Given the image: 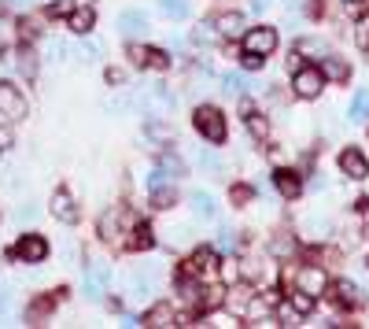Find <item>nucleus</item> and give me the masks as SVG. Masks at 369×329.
<instances>
[{"label":"nucleus","mask_w":369,"mask_h":329,"mask_svg":"<svg viewBox=\"0 0 369 329\" xmlns=\"http://www.w3.org/2000/svg\"><path fill=\"white\" fill-rule=\"evenodd\" d=\"M321 89H325L321 67H296V74H292V93L299 100H318Z\"/></svg>","instance_id":"1"},{"label":"nucleus","mask_w":369,"mask_h":329,"mask_svg":"<svg viewBox=\"0 0 369 329\" xmlns=\"http://www.w3.org/2000/svg\"><path fill=\"white\" fill-rule=\"evenodd\" d=\"M192 122H196V130L207 137L211 144H222L225 141V115L218 108L203 104V108H196V115H192Z\"/></svg>","instance_id":"2"},{"label":"nucleus","mask_w":369,"mask_h":329,"mask_svg":"<svg viewBox=\"0 0 369 329\" xmlns=\"http://www.w3.org/2000/svg\"><path fill=\"white\" fill-rule=\"evenodd\" d=\"M244 41V52H255V56H269L277 48V30L274 26H252L240 34Z\"/></svg>","instance_id":"3"},{"label":"nucleus","mask_w":369,"mask_h":329,"mask_svg":"<svg viewBox=\"0 0 369 329\" xmlns=\"http://www.w3.org/2000/svg\"><path fill=\"white\" fill-rule=\"evenodd\" d=\"M0 115H4L8 122L26 119V97L19 93V86H12V82H0Z\"/></svg>","instance_id":"4"},{"label":"nucleus","mask_w":369,"mask_h":329,"mask_svg":"<svg viewBox=\"0 0 369 329\" xmlns=\"http://www.w3.org/2000/svg\"><path fill=\"white\" fill-rule=\"evenodd\" d=\"M45 256H48V241L41 237V233H26V237L8 252V259H26V263H45Z\"/></svg>","instance_id":"5"},{"label":"nucleus","mask_w":369,"mask_h":329,"mask_svg":"<svg viewBox=\"0 0 369 329\" xmlns=\"http://www.w3.org/2000/svg\"><path fill=\"white\" fill-rule=\"evenodd\" d=\"M340 174H347L351 182H366L369 178V159L358 148H343L340 152Z\"/></svg>","instance_id":"6"},{"label":"nucleus","mask_w":369,"mask_h":329,"mask_svg":"<svg viewBox=\"0 0 369 329\" xmlns=\"http://www.w3.org/2000/svg\"><path fill=\"white\" fill-rule=\"evenodd\" d=\"M296 285L303 292H310L314 300H318L321 292H329V274H325L321 267H299V274H296Z\"/></svg>","instance_id":"7"},{"label":"nucleus","mask_w":369,"mask_h":329,"mask_svg":"<svg viewBox=\"0 0 369 329\" xmlns=\"http://www.w3.org/2000/svg\"><path fill=\"white\" fill-rule=\"evenodd\" d=\"M107 281H111V270H107L104 263H93L89 274H85V296H89V300H104Z\"/></svg>","instance_id":"8"},{"label":"nucleus","mask_w":369,"mask_h":329,"mask_svg":"<svg viewBox=\"0 0 369 329\" xmlns=\"http://www.w3.org/2000/svg\"><path fill=\"white\" fill-rule=\"evenodd\" d=\"M52 215H56L59 222H67V226L78 222V204H74V196L67 193V189H56V193H52Z\"/></svg>","instance_id":"9"},{"label":"nucleus","mask_w":369,"mask_h":329,"mask_svg":"<svg viewBox=\"0 0 369 329\" xmlns=\"http://www.w3.org/2000/svg\"><path fill=\"white\" fill-rule=\"evenodd\" d=\"M129 56H133L137 67H151V70H167L170 67V56L162 48H140V45H133V48H129Z\"/></svg>","instance_id":"10"},{"label":"nucleus","mask_w":369,"mask_h":329,"mask_svg":"<svg viewBox=\"0 0 369 329\" xmlns=\"http://www.w3.org/2000/svg\"><path fill=\"white\" fill-rule=\"evenodd\" d=\"M211 26L218 30L222 37H240L247 23H244V15H240V12H218V15L211 19Z\"/></svg>","instance_id":"11"},{"label":"nucleus","mask_w":369,"mask_h":329,"mask_svg":"<svg viewBox=\"0 0 369 329\" xmlns=\"http://www.w3.org/2000/svg\"><path fill=\"white\" fill-rule=\"evenodd\" d=\"M274 185H277V193L285 196V200H296L303 193V178L296 171H288V167H281V171H274Z\"/></svg>","instance_id":"12"},{"label":"nucleus","mask_w":369,"mask_h":329,"mask_svg":"<svg viewBox=\"0 0 369 329\" xmlns=\"http://www.w3.org/2000/svg\"><path fill=\"white\" fill-rule=\"evenodd\" d=\"M189 270L196 274V278H214V270H218V252H214V248H200L196 256L189 259Z\"/></svg>","instance_id":"13"},{"label":"nucleus","mask_w":369,"mask_h":329,"mask_svg":"<svg viewBox=\"0 0 369 329\" xmlns=\"http://www.w3.org/2000/svg\"><path fill=\"white\" fill-rule=\"evenodd\" d=\"M144 30H148V15H144V12L129 8V12L118 15V34H122V37H140Z\"/></svg>","instance_id":"14"},{"label":"nucleus","mask_w":369,"mask_h":329,"mask_svg":"<svg viewBox=\"0 0 369 329\" xmlns=\"http://www.w3.org/2000/svg\"><path fill=\"white\" fill-rule=\"evenodd\" d=\"M332 300L343 303V307H358L366 296H362V289H358L354 281H336V285H332Z\"/></svg>","instance_id":"15"},{"label":"nucleus","mask_w":369,"mask_h":329,"mask_svg":"<svg viewBox=\"0 0 369 329\" xmlns=\"http://www.w3.org/2000/svg\"><path fill=\"white\" fill-rule=\"evenodd\" d=\"M67 26L74 30V34H89V30L96 26V12H93V8H70Z\"/></svg>","instance_id":"16"},{"label":"nucleus","mask_w":369,"mask_h":329,"mask_svg":"<svg viewBox=\"0 0 369 329\" xmlns=\"http://www.w3.org/2000/svg\"><path fill=\"white\" fill-rule=\"evenodd\" d=\"M252 300H255V292L247 289V285H233V289H229V296H225L222 303L229 307L233 314H244V311H247V303H252Z\"/></svg>","instance_id":"17"},{"label":"nucleus","mask_w":369,"mask_h":329,"mask_svg":"<svg viewBox=\"0 0 369 329\" xmlns=\"http://www.w3.org/2000/svg\"><path fill=\"white\" fill-rule=\"evenodd\" d=\"M140 326H178V314H173L170 303H155L144 318H140Z\"/></svg>","instance_id":"18"},{"label":"nucleus","mask_w":369,"mask_h":329,"mask_svg":"<svg viewBox=\"0 0 369 329\" xmlns=\"http://www.w3.org/2000/svg\"><path fill=\"white\" fill-rule=\"evenodd\" d=\"M296 56L325 59V56H329V45H325L321 37H299V41H296Z\"/></svg>","instance_id":"19"},{"label":"nucleus","mask_w":369,"mask_h":329,"mask_svg":"<svg viewBox=\"0 0 369 329\" xmlns=\"http://www.w3.org/2000/svg\"><path fill=\"white\" fill-rule=\"evenodd\" d=\"M189 204H192V211H196L200 218H214V215H218V204H214V196L203 193V189H196V193L189 196Z\"/></svg>","instance_id":"20"},{"label":"nucleus","mask_w":369,"mask_h":329,"mask_svg":"<svg viewBox=\"0 0 369 329\" xmlns=\"http://www.w3.org/2000/svg\"><path fill=\"white\" fill-rule=\"evenodd\" d=\"M151 244H155V229H151V226H144V222H140V226L133 229V237L126 241V248H129V252H148Z\"/></svg>","instance_id":"21"},{"label":"nucleus","mask_w":369,"mask_h":329,"mask_svg":"<svg viewBox=\"0 0 369 329\" xmlns=\"http://www.w3.org/2000/svg\"><path fill=\"white\" fill-rule=\"evenodd\" d=\"M347 119H351V122H366L369 119V89H358L354 93L351 108H347Z\"/></svg>","instance_id":"22"},{"label":"nucleus","mask_w":369,"mask_h":329,"mask_svg":"<svg viewBox=\"0 0 369 329\" xmlns=\"http://www.w3.org/2000/svg\"><path fill=\"white\" fill-rule=\"evenodd\" d=\"M244 122H247V130H252V137H258V141H266V137H269V122L255 108H244Z\"/></svg>","instance_id":"23"},{"label":"nucleus","mask_w":369,"mask_h":329,"mask_svg":"<svg viewBox=\"0 0 369 329\" xmlns=\"http://www.w3.org/2000/svg\"><path fill=\"white\" fill-rule=\"evenodd\" d=\"M247 89H252V82H247L244 74H236V70L222 78V93H229V97H244Z\"/></svg>","instance_id":"24"},{"label":"nucleus","mask_w":369,"mask_h":329,"mask_svg":"<svg viewBox=\"0 0 369 329\" xmlns=\"http://www.w3.org/2000/svg\"><path fill=\"white\" fill-rule=\"evenodd\" d=\"M173 204H178V193H173V189H167V185H155V189H151V207L170 211Z\"/></svg>","instance_id":"25"},{"label":"nucleus","mask_w":369,"mask_h":329,"mask_svg":"<svg viewBox=\"0 0 369 329\" xmlns=\"http://www.w3.org/2000/svg\"><path fill=\"white\" fill-rule=\"evenodd\" d=\"M321 74H325V78H332V82H343V78H347V63H343L340 56H332V52H329V56H325Z\"/></svg>","instance_id":"26"},{"label":"nucleus","mask_w":369,"mask_h":329,"mask_svg":"<svg viewBox=\"0 0 369 329\" xmlns=\"http://www.w3.org/2000/svg\"><path fill=\"white\" fill-rule=\"evenodd\" d=\"M159 12L170 15V19H184L192 12V4H189V0H159Z\"/></svg>","instance_id":"27"},{"label":"nucleus","mask_w":369,"mask_h":329,"mask_svg":"<svg viewBox=\"0 0 369 329\" xmlns=\"http://www.w3.org/2000/svg\"><path fill=\"white\" fill-rule=\"evenodd\" d=\"M303 229H307V237H314V241H321V237H329V233H332V226L325 218H307V226H303Z\"/></svg>","instance_id":"28"},{"label":"nucleus","mask_w":369,"mask_h":329,"mask_svg":"<svg viewBox=\"0 0 369 329\" xmlns=\"http://www.w3.org/2000/svg\"><path fill=\"white\" fill-rule=\"evenodd\" d=\"M354 45L362 48V52H369V15H362L354 23Z\"/></svg>","instance_id":"29"},{"label":"nucleus","mask_w":369,"mask_h":329,"mask_svg":"<svg viewBox=\"0 0 369 329\" xmlns=\"http://www.w3.org/2000/svg\"><path fill=\"white\" fill-rule=\"evenodd\" d=\"M159 167H162V171H167V178H178V174L184 178V163H181L178 156H170V152H167V156L159 159Z\"/></svg>","instance_id":"30"},{"label":"nucleus","mask_w":369,"mask_h":329,"mask_svg":"<svg viewBox=\"0 0 369 329\" xmlns=\"http://www.w3.org/2000/svg\"><path fill=\"white\" fill-rule=\"evenodd\" d=\"M118 211H107L104 222H100V233H104V241H118Z\"/></svg>","instance_id":"31"},{"label":"nucleus","mask_w":369,"mask_h":329,"mask_svg":"<svg viewBox=\"0 0 369 329\" xmlns=\"http://www.w3.org/2000/svg\"><path fill=\"white\" fill-rule=\"evenodd\" d=\"M288 303L296 307L299 314H310V311H314V296H310V292H303V289H296V296H292Z\"/></svg>","instance_id":"32"},{"label":"nucleus","mask_w":369,"mask_h":329,"mask_svg":"<svg viewBox=\"0 0 369 329\" xmlns=\"http://www.w3.org/2000/svg\"><path fill=\"white\" fill-rule=\"evenodd\" d=\"M52 303H56V296H45V300L30 303V322H37V318H45L52 311Z\"/></svg>","instance_id":"33"},{"label":"nucleus","mask_w":369,"mask_h":329,"mask_svg":"<svg viewBox=\"0 0 369 329\" xmlns=\"http://www.w3.org/2000/svg\"><path fill=\"white\" fill-rule=\"evenodd\" d=\"M19 70H23V78H34V74H37L34 52H19Z\"/></svg>","instance_id":"34"},{"label":"nucleus","mask_w":369,"mask_h":329,"mask_svg":"<svg viewBox=\"0 0 369 329\" xmlns=\"http://www.w3.org/2000/svg\"><path fill=\"white\" fill-rule=\"evenodd\" d=\"M192 37H196L200 45H207V41H214V37H218V30H214V26H211V19H207V23H203V26H196V30H192Z\"/></svg>","instance_id":"35"},{"label":"nucleus","mask_w":369,"mask_h":329,"mask_svg":"<svg viewBox=\"0 0 369 329\" xmlns=\"http://www.w3.org/2000/svg\"><path fill=\"white\" fill-rule=\"evenodd\" d=\"M252 196H255V193H252V189H247V185H233V189H229V200H233L236 207H240V204H247V200H252Z\"/></svg>","instance_id":"36"},{"label":"nucleus","mask_w":369,"mask_h":329,"mask_svg":"<svg viewBox=\"0 0 369 329\" xmlns=\"http://www.w3.org/2000/svg\"><path fill=\"white\" fill-rule=\"evenodd\" d=\"M48 59L63 63V59H67V45H63V41H48Z\"/></svg>","instance_id":"37"},{"label":"nucleus","mask_w":369,"mask_h":329,"mask_svg":"<svg viewBox=\"0 0 369 329\" xmlns=\"http://www.w3.org/2000/svg\"><path fill=\"white\" fill-rule=\"evenodd\" d=\"M70 8H74L70 0H52V4H48V15H52V19H59V15H70Z\"/></svg>","instance_id":"38"},{"label":"nucleus","mask_w":369,"mask_h":329,"mask_svg":"<svg viewBox=\"0 0 369 329\" xmlns=\"http://www.w3.org/2000/svg\"><path fill=\"white\" fill-rule=\"evenodd\" d=\"M200 163H203V171H214V174L222 171V159L214 156V152H203V156H200Z\"/></svg>","instance_id":"39"},{"label":"nucleus","mask_w":369,"mask_h":329,"mask_svg":"<svg viewBox=\"0 0 369 329\" xmlns=\"http://www.w3.org/2000/svg\"><path fill=\"white\" fill-rule=\"evenodd\" d=\"M263 63H266V56H255V52H244V67H247V70H258V67H263Z\"/></svg>","instance_id":"40"},{"label":"nucleus","mask_w":369,"mask_h":329,"mask_svg":"<svg viewBox=\"0 0 369 329\" xmlns=\"http://www.w3.org/2000/svg\"><path fill=\"white\" fill-rule=\"evenodd\" d=\"M82 56H85V59H100V45H96V41H85V45H82Z\"/></svg>","instance_id":"41"},{"label":"nucleus","mask_w":369,"mask_h":329,"mask_svg":"<svg viewBox=\"0 0 369 329\" xmlns=\"http://www.w3.org/2000/svg\"><path fill=\"white\" fill-rule=\"evenodd\" d=\"M222 278L225 281H236V278H240V267H236V263H222Z\"/></svg>","instance_id":"42"},{"label":"nucleus","mask_w":369,"mask_h":329,"mask_svg":"<svg viewBox=\"0 0 369 329\" xmlns=\"http://www.w3.org/2000/svg\"><path fill=\"white\" fill-rule=\"evenodd\" d=\"M167 182V171H162V167H155V171L148 174V189H155V185H162Z\"/></svg>","instance_id":"43"},{"label":"nucleus","mask_w":369,"mask_h":329,"mask_svg":"<svg viewBox=\"0 0 369 329\" xmlns=\"http://www.w3.org/2000/svg\"><path fill=\"white\" fill-rule=\"evenodd\" d=\"M236 237H233V229H218V248H233Z\"/></svg>","instance_id":"44"},{"label":"nucleus","mask_w":369,"mask_h":329,"mask_svg":"<svg viewBox=\"0 0 369 329\" xmlns=\"http://www.w3.org/2000/svg\"><path fill=\"white\" fill-rule=\"evenodd\" d=\"M30 218H37V204H26V207H19V222H30Z\"/></svg>","instance_id":"45"},{"label":"nucleus","mask_w":369,"mask_h":329,"mask_svg":"<svg viewBox=\"0 0 369 329\" xmlns=\"http://www.w3.org/2000/svg\"><path fill=\"white\" fill-rule=\"evenodd\" d=\"M8 148H12V130H4V126H0V152H8Z\"/></svg>","instance_id":"46"},{"label":"nucleus","mask_w":369,"mask_h":329,"mask_svg":"<svg viewBox=\"0 0 369 329\" xmlns=\"http://www.w3.org/2000/svg\"><path fill=\"white\" fill-rule=\"evenodd\" d=\"M8 303H12V292H8V285H0V311H8Z\"/></svg>","instance_id":"47"},{"label":"nucleus","mask_w":369,"mask_h":329,"mask_svg":"<svg viewBox=\"0 0 369 329\" xmlns=\"http://www.w3.org/2000/svg\"><path fill=\"white\" fill-rule=\"evenodd\" d=\"M4 4H8V8H30L34 0H4Z\"/></svg>","instance_id":"48"},{"label":"nucleus","mask_w":369,"mask_h":329,"mask_svg":"<svg viewBox=\"0 0 369 329\" xmlns=\"http://www.w3.org/2000/svg\"><path fill=\"white\" fill-rule=\"evenodd\" d=\"M269 8V0H252V12H266Z\"/></svg>","instance_id":"49"},{"label":"nucleus","mask_w":369,"mask_h":329,"mask_svg":"<svg viewBox=\"0 0 369 329\" xmlns=\"http://www.w3.org/2000/svg\"><path fill=\"white\" fill-rule=\"evenodd\" d=\"M340 4H347V8H354V4H362V0H340Z\"/></svg>","instance_id":"50"}]
</instances>
